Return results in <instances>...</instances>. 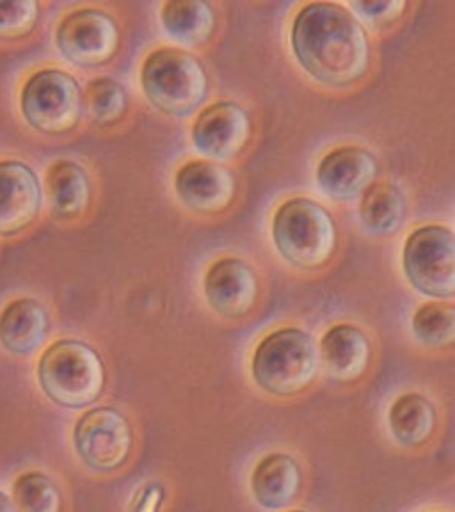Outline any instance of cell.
Listing matches in <instances>:
<instances>
[{"mask_svg":"<svg viewBox=\"0 0 455 512\" xmlns=\"http://www.w3.org/2000/svg\"><path fill=\"white\" fill-rule=\"evenodd\" d=\"M290 41L297 63L324 86H351L368 72L367 29L344 4H306L294 18Z\"/></svg>","mask_w":455,"mask_h":512,"instance_id":"obj_1","label":"cell"},{"mask_svg":"<svg viewBox=\"0 0 455 512\" xmlns=\"http://www.w3.org/2000/svg\"><path fill=\"white\" fill-rule=\"evenodd\" d=\"M38 379L41 390L57 406L88 408L104 392V361L84 342L59 340L43 352Z\"/></svg>","mask_w":455,"mask_h":512,"instance_id":"obj_2","label":"cell"},{"mask_svg":"<svg viewBox=\"0 0 455 512\" xmlns=\"http://www.w3.org/2000/svg\"><path fill=\"white\" fill-rule=\"evenodd\" d=\"M319 368V347L303 329L274 331L265 336L253 356L256 384L276 397H292L306 390Z\"/></svg>","mask_w":455,"mask_h":512,"instance_id":"obj_3","label":"cell"},{"mask_svg":"<svg viewBox=\"0 0 455 512\" xmlns=\"http://www.w3.org/2000/svg\"><path fill=\"white\" fill-rule=\"evenodd\" d=\"M272 239L288 264L317 269L335 253L338 232L328 208L308 198H294L278 208Z\"/></svg>","mask_w":455,"mask_h":512,"instance_id":"obj_4","label":"cell"},{"mask_svg":"<svg viewBox=\"0 0 455 512\" xmlns=\"http://www.w3.org/2000/svg\"><path fill=\"white\" fill-rule=\"evenodd\" d=\"M141 84L150 104L171 116H187L207 98L203 64L180 48H159L144 61Z\"/></svg>","mask_w":455,"mask_h":512,"instance_id":"obj_5","label":"cell"},{"mask_svg":"<svg viewBox=\"0 0 455 512\" xmlns=\"http://www.w3.org/2000/svg\"><path fill=\"white\" fill-rule=\"evenodd\" d=\"M402 269L418 294L432 299L455 296V233L440 224L409 233L402 249Z\"/></svg>","mask_w":455,"mask_h":512,"instance_id":"obj_6","label":"cell"},{"mask_svg":"<svg viewBox=\"0 0 455 512\" xmlns=\"http://www.w3.org/2000/svg\"><path fill=\"white\" fill-rule=\"evenodd\" d=\"M20 104L25 121L34 130L63 134L79 123L82 93L72 75L61 70H41L27 80Z\"/></svg>","mask_w":455,"mask_h":512,"instance_id":"obj_7","label":"cell"},{"mask_svg":"<svg viewBox=\"0 0 455 512\" xmlns=\"http://www.w3.org/2000/svg\"><path fill=\"white\" fill-rule=\"evenodd\" d=\"M73 445L80 461L96 472H112L125 464L134 445L127 416L114 408L84 413L73 429Z\"/></svg>","mask_w":455,"mask_h":512,"instance_id":"obj_8","label":"cell"},{"mask_svg":"<svg viewBox=\"0 0 455 512\" xmlns=\"http://www.w3.org/2000/svg\"><path fill=\"white\" fill-rule=\"evenodd\" d=\"M120 45V31L111 16L96 9H80L66 16L57 29V47L70 63L100 66Z\"/></svg>","mask_w":455,"mask_h":512,"instance_id":"obj_9","label":"cell"},{"mask_svg":"<svg viewBox=\"0 0 455 512\" xmlns=\"http://www.w3.org/2000/svg\"><path fill=\"white\" fill-rule=\"evenodd\" d=\"M251 121L248 112L232 102H221L201 112L192 128L196 150L217 160L237 157L248 144Z\"/></svg>","mask_w":455,"mask_h":512,"instance_id":"obj_10","label":"cell"},{"mask_svg":"<svg viewBox=\"0 0 455 512\" xmlns=\"http://www.w3.org/2000/svg\"><path fill=\"white\" fill-rule=\"evenodd\" d=\"M377 160L360 146H342L320 160L317 182L322 192L336 201H349L363 196L376 184Z\"/></svg>","mask_w":455,"mask_h":512,"instance_id":"obj_11","label":"cell"},{"mask_svg":"<svg viewBox=\"0 0 455 512\" xmlns=\"http://www.w3.org/2000/svg\"><path fill=\"white\" fill-rule=\"evenodd\" d=\"M41 210L38 176L16 160L0 162V235L22 232Z\"/></svg>","mask_w":455,"mask_h":512,"instance_id":"obj_12","label":"cell"},{"mask_svg":"<svg viewBox=\"0 0 455 512\" xmlns=\"http://www.w3.org/2000/svg\"><path fill=\"white\" fill-rule=\"evenodd\" d=\"M175 189L184 205L200 214H219L235 196V178L224 166L192 160L176 173Z\"/></svg>","mask_w":455,"mask_h":512,"instance_id":"obj_13","label":"cell"},{"mask_svg":"<svg viewBox=\"0 0 455 512\" xmlns=\"http://www.w3.org/2000/svg\"><path fill=\"white\" fill-rule=\"evenodd\" d=\"M205 296L219 315L242 317L253 310L258 297L255 271L239 258H223L208 269Z\"/></svg>","mask_w":455,"mask_h":512,"instance_id":"obj_14","label":"cell"},{"mask_svg":"<svg viewBox=\"0 0 455 512\" xmlns=\"http://www.w3.org/2000/svg\"><path fill=\"white\" fill-rule=\"evenodd\" d=\"M320 363L328 376L338 383H352L360 379L370 365V342L360 328L352 324H338L322 336L319 347Z\"/></svg>","mask_w":455,"mask_h":512,"instance_id":"obj_15","label":"cell"},{"mask_svg":"<svg viewBox=\"0 0 455 512\" xmlns=\"http://www.w3.org/2000/svg\"><path fill=\"white\" fill-rule=\"evenodd\" d=\"M48 326L47 310L38 301L16 299L0 313V344L6 351L24 356L43 344Z\"/></svg>","mask_w":455,"mask_h":512,"instance_id":"obj_16","label":"cell"},{"mask_svg":"<svg viewBox=\"0 0 455 512\" xmlns=\"http://www.w3.org/2000/svg\"><path fill=\"white\" fill-rule=\"evenodd\" d=\"M301 468L294 457L271 454L264 457L253 472L251 489L264 509L278 511L296 500L301 491Z\"/></svg>","mask_w":455,"mask_h":512,"instance_id":"obj_17","label":"cell"},{"mask_svg":"<svg viewBox=\"0 0 455 512\" xmlns=\"http://www.w3.org/2000/svg\"><path fill=\"white\" fill-rule=\"evenodd\" d=\"M48 200L57 217H77L91 201V182L86 171L72 160L56 162L47 173Z\"/></svg>","mask_w":455,"mask_h":512,"instance_id":"obj_18","label":"cell"},{"mask_svg":"<svg viewBox=\"0 0 455 512\" xmlns=\"http://www.w3.org/2000/svg\"><path fill=\"white\" fill-rule=\"evenodd\" d=\"M160 20L169 38L185 45H203L216 27V15L201 0H171L164 4Z\"/></svg>","mask_w":455,"mask_h":512,"instance_id":"obj_19","label":"cell"},{"mask_svg":"<svg viewBox=\"0 0 455 512\" xmlns=\"http://www.w3.org/2000/svg\"><path fill=\"white\" fill-rule=\"evenodd\" d=\"M390 427L395 440L404 447H418L429 440L436 427V409L418 393L402 395L390 409Z\"/></svg>","mask_w":455,"mask_h":512,"instance_id":"obj_20","label":"cell"},{"mask_svg":"<svg viewBox=\"0 0 455 512\" xmlns=\"http://www.w3.org/2000/svg\"><path fill=\"white\" fill-rule=\"evenodd\" d=\"M406 217V198L393 184L370 185L361 196L360 219L368 232L390 235Z\"/></svg>","mask_w":455,"mask_h":512,"instance_id":"obj_21","label":"cell"},{"mask_svg":"<svg viewBox=\"0 0 455 512\" xmlns=\"http://www.w3.org/2000/svg\"><path fill=\"white\" fill-rule=\"evenodd\" d=\"M413 333L420 344L434 349L455 344V304L427 303L413 317Z\"/></svg>","mask_w":455,"mask_h":512,"instance_id":"obj_22","label":"cell"},{"mask_svg":"<svg viewBox=\"0 0 455 512\" xmlns=\"http://www.w3.org/2000/svg\"><path fill=\"white\" fill-rule=\"evenodd\" d=\"M13 500L20 512H61V493L56 484L40 472L24 473L13 486Z\"/></svg>","mask_w":455,"mask_h":512,"instance_id":"obj_23","label":"cell"},{"mask_svg":"<svg viewBox=\"0 0 455 512\" xmlns=\"http://www.w3.org/2000/svg\"><path fill=\"white\" fill-rule=\"evenodd\" d=\"M86 104L91 118L98 125L109 127L118 123L127 111V91L116 80L96 79L89 84Z\"/></svg>","mask_w":455,"mask_h":512,"instance_id":"obj_24","label":"cell"},{"mask_svg":"<svg viewBox=\"0 0 455 512\" xmlns=\"http://www.w3.org/2000/svg\"><path fill=\"white\" fill-rule=\"evenodd\" d=\"M40 9L32 0H0V38L16 40L31 34Z\"/></svg>","mask_w":455,"mask_h":512,"instance_id":"obj_25","label":"cell"},{"mask_svg":"<svg viewBox=\"0 0 455 512\" xmlns=\"http://www.w3.org/2000/svg\"><path fill=\"white\" fill-rule=\"evenodd\" d=\"M349 8L354 9L356 13H360L361 18H365L370 24H388L400 18L406 9V2H352Z\"/></svg>","mask_w":455,"mask_h":512,"instance_id":"obj_26","label":"cell"},{"mask_svg":"<svg viewBox=\"0 0 455 512\" xmlns=\"http://www.w3.org/2000/svg\"><path fill=\"white\" fill-rule=\"evenodd\" d=\"M0 512H16V505L8 495L0 491Z\"/></svg>","mask_w":455,"mask_h":512,"instance_id":"obj_27","label":"cell"},{"mask_svg":"<svg viewBox=\"0 0 455 512\" xmlns=\"http://www.w3.org/2000/svg\"><path fill=\"white\" fill-rule=\"evenodd\" d=\"M292 512H304V511H292Z\"/></svg>","mask_w":455,"mask_h":512,"instance_id":"obj_28","label":"cell"}]
</instances>
